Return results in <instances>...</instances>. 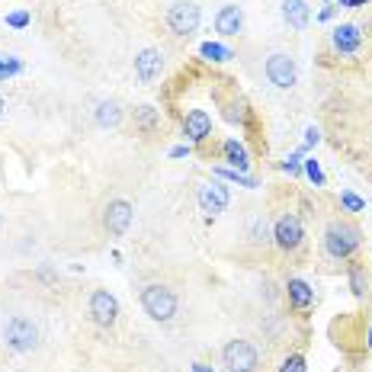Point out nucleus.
Listing matches in <instances>:
<instances>
[{
	"label": "nucleus",
	"instance_id": "33",
	"mask_svg": "<svg viewBox=\"0 0 372 372\" xmlns=\"http://www.w3.org/2000/svg\"><path fill=\"white\" fill-rule=\"evenodd\" d=\"M190 145H177V148H170V157H186V154H190Z\"/></svg>",
	"mask_w": 372,
	"mask_h": 372
},
{
	"label": "nucleus",
	"instance_id": "25",
	"mask_svg": "<svg viewBox=\"0 0 372 372\" xmlns=\"http://www.w3.org/2000/svg\"><path fill=\"white\" fill-rule=\"evenodd\" d=\"M23 71V61L17 55H0V81H7V77H17Z\"/></svg>",
	"mask_w": 372,
	"mask_h": 372
},
{
	"label": "nucleus",
	"instance_id": "14",
	"mask_svg": "<svg viewBox=\"0 0 372 372\" xmlns=\"http://www.w3.org/2000/svg\"><path fill=\"white\" fill-rule=\"evenodd\" d=\"M216 33L222 39H234V35L244 33V10L238 3H225L216 13Z\"/></svg>",
	"mask_w": 372,
	"mask_h": 372
},
{
	"label": "nucleus",
	"instance_id": "37",
	"mask_svg": "<svg viewBox=\"0 0 372 372\" xmlns=\"http://www.w3.org/2000/svg\"><path fill=\"white\" fill-rule=\"evenodd\" d=\"M366 343H369V347H372V324H369V337H366Z\"/></svg>",
	"mask_w": 372,
	"mask_h": 372
},
{
	"label": "nucleus",
	"instance_id": "28",
	"mask_svg": "<svg viewBox=\"0 0 372 372\" xmlns=\"http://www.w3.org/2000/svg\"><path fill=\"white\" fill-rule=\"evenodd\" d=\"M305 369H308V363H305V356L302 353H289L280 363V372H305Z\"/></svg>",
	"mask_w": 372,
	"mask_h": 372
},
{
	"label": "nucleus",
	"instance_id": "26",
	"mask_svg": "<svg viewBox=\"0 0 372 372\" xmlns=\"http://www.w3.org/2000/svg\"><path fill=\"white\" fill-rule=\"evenodd\" d=\"M225 119L228 122H248L250 119V113H248V103H241V99H234V103H228V109H225Z\"/></svg>",
	"mask_w": 372,
	"mask_h": 372
},
{
	"label": "nucleus",
	"instance_id": "22",
	"mask_svg": "<svg viewBox=\"0 0 372 372\" xmlns=\"http://www.w3.org/2000/svg\"><path fill=\"white\" fill-rule=\"evenodd\" d=\"M199 55H202L206 61H216V65L234 58V51L228 49V45H222V42H202V45H199Z\"/></svg>",
	"mask_w": 372,
	"mask_h": 372
},
{
	"label": "nucleus",
	"instance_id": "24",
	"mask_svg": "<svg viewBox=\"0 0 372 372\" xmlns=\"http://www.w3.org/2000/svg\"><path fill=\"white\" fill-rule=\"evenodd\" d=\"M302 174H305L308 180L314 183V186H324V183H327V177H324L321 164H318L314 157H302Z\"/></svg>",
	"mask_w": 372,
	"mask_h": 372
},
{
	"label": "nucleus",
	"instance_id": "3",
	"mask_svg": "<svg viewBox=\"0 0 372 372\" xmlns=\"http://www.w3.org/2000/svg\"><path fill=\"white\" fill-rule=\"evenodd\" d=\"M0 340H3V347L13 350V353H33V350L39 347V327L33 324V318L13 314V318L3 324Z\"/></svg>",
	"mask_w": 372,
	"mask_h": 372
},
{
	"label": "nucleus",
	"instance_id": "27",
	"mask_svg": "<svg viewBox=\"0 0 372 372\" xmlns=\"http://www.w3.org/2000/svg\"><path fill=\"white\" fill-rule=\"evenodd\" d=\"M318 141H321V129H318V125H308V129H305V138H302V145H298L296 151H298L302 157H305L308 151H312L314 145H318Z\"/></svg>",
	"mask_w": 372,
	"mask_h": 372
},
{
	"label": "nucleus",
	"instance_id": "12",
	"mask_svg": "<svg viewBox=\"0 0 372 372\" xmlns=\"http://www.w3.org/2000/svg\"><path fill=\"white\" fill-rule=\"evenodd\" d=\"M209 135H212V116H209L206 109H190L183 116V138L190 141V145H202Z\"/></svg>",
	"mask_w": 372,
	"mask_h": 372
},
{
	"label": "nucleus",
	"instance_id": "20",
	"mask_svg": "<svg viewBox=\"0 0 372 372\" xmlns=\"http://www.w3.org/2000/svg\"><path fill=\"white\" fill-rule=\"evenodd\" d=\"M248 238L254 248H270L273 244V225L266 222V216H257L248 228Z\"/></svg>",
	"mask_w": 372,
	"mask_h": 372
},
{
	"label": "nucleus",
	"instance_id": "15",
	"mask_svg": "<svg viewBox=\"0 0 372 372\" xmlns=\"http://www.w3.org/2000/svg\"><path fill=\"white\" fill-rule=\"evenodd\" d=\"M282 19H286L289 29L305 33L308 23H312V7H308V0H282Z\"/></svg>",
	"mask_w": 372,
	"mask_h": 372
},
{
	"label": "nucleus",
	"instance_id": "13",
	"mask_svg": "<svg viewBox=\"0 0 372 372\" xmlns=\"http://www.w3.org/2000/svg\"><path fill=\"white\" fill-rule=\"evenodd\" d=\"M331 45L340 55H356V51L363 49V29L356 23H340L331 33Z\"/></svg>",
	"mask_w": 372,
	"mask_h": 372
},
{
	"label": "nucleus",
	"instance_id": "7",
	"mask_svg": "<svg viewBox=\"0 0 372 372\" xmlns=\"http://www.w3.org/2000/svg\"><path fill=\"white\" fill-rule=\"evenodd\" d=\"M199 23H202V10H199L193 0H177L174 7L167 10V29L174 35H180V39L196 33Z\"/></svg>",
	"mask_w": 372,
	"mask_h": 372
},
{
	"label": "nucleus",
	"instance_id": "17",
	"mask_svg": "<svg viewBox=\"0 0 372 372\" xmlns=\"http://www.w3.org/2000/svg\"><path fill=\"white\" fill-rule=\"evenodd\" d=\"M222 154H225V161H228V167H234V170H241V174L250 167V151H248V145H244V141H238V138L225 141Z\"/></svg>",
	"mask_w": 372,
	"mask_h": 372
},
{
	"label": "nucleus",
	"instance_id": "21",
	"mask_svg": "<svg viewBox=\"0 0 372 372\" xmlns=\"http://www.w3.org/2000/svg\"><path fill=\"white\" fill-rule=\"evenodd\" d=\"M347 282H350V292H353L356 298H366V292H369V273H366L363 264L347 266Z\"/></svg>",
	"mask_w": 372,
	"mask_h": 372
},
{
	"label": "nucleus",
	"instance_id": "35",
	"mask_svg": "<svg viewBox=\"0 0 372 372\" xmlns=\"http://www.w3.org/2000/svg\"><path fill=\"white\" fill-rule=\"evenodd\" d=\"M193 372H212L206 363H193Z\"/></svg>",
	"mask_w": 372,
	"mask_h": 372
},
{
	"label": "nucleus",
	"instance_id": "6",
	"mask_svg": "<svg viewBox=\"0 0 372 372\" xmlns=\"http://www.w3.org/2000/svg\"><path fill=\"white\" fill-rule=\"evenodd\" d=\"M264 71H266V81L273 83L276 90H292L298 83V65L289 51H273V55L266 58Z\"/></svg>",
	"mask_w": 372,
	"mask_h": 372
},
{
	"label": "nucleus",
	"instance_id": "1",
	"mask_svg": "<svg viewBox=\"0 0 372 372\" xmlns=\"http://www.w3.org/2000/svg\"><path fill=\"white\" fill-rule=\"evenodd\" d=\"M321 244H324V254L331 260H350L359 250V244H363V232H359V225L347 222V218H334L324 228Z\"/></svg>",
	"mask_w": 372,
	"mask_h": 372
},
{
	"label": "nucleus",
	"instance_id": "5",
	"mask_svg": "<svg viewBox=\"0 0 372 372\" xmlns=\"http://www.w3.org/2000/svg\"><path fill=\"white\" fill-rule=\"evenodd\" d=\"M222 366L228 372H257L260 369V353L250 340H228L222 347Z\"/></svg>",
	"mask_w": 372,
	"mask_h": 372
},
{
	"label": "nucleus",
	"instance_id": "32",
	"mask_svg": "<svg viewBox=\"0 0 372 372\" xmlns=\"http://www.w3.org/2000/svg\"><path fill=\"white\" fill-rule=\"evenodd\" d=\"M372 0H337V7H347V10H356V7H366Z\"/></svg>",
	"mask_w": 372,
	"mask_h": 372
},
{
	"label": "nucleus",
	"instance_id": "8",
	"mask_svg": "<svg viewBox=\"0 0 372 372\" xmlns=\"http://www.w3.org/2000/svg\"><path fill=\"white\" fill-rule=\"evenodd\" d=\"M87 314H90V321L97 324V327L109 331V327H116V321H119V298L113 296L109 289H97L90 296Z\"/></svg>",
	"mask_w": 372,
	"mask_h": 372
},
{
	"label": "nucleus",
	"instance_id": "18",
	"mask_svg": "<svg viewBox=\"0 0 372 372\" xmlns=\"http://www.w3.org/2000/svg\"><path fill=\"white\" fill-rule=\"evenodd\" d=\"M93 119H97L99 129H116L122 122V106L116 99H99L97 109H93Z\"/></svg>",
	"mask_w": 372,
	"mask_h": 372
},
{
	"label": "nucleus",
	"instance_id": "36",
	"mask_svg": "<svg viewBox=\"0 0 372 372\" xmlns=\"http://www.w3.org/2000/svg\"><path fill=\"white\" fill-rule=\"evenodd\" d=\"M3 113H7V99L0 97V116H3Z\"/></svg>",
	"mask_w": 372,
	"mask_h": 372
},
{
	"label": "nucleus",
	"instance_id": "4",
	"mask_svg": "<svg viewBox=\"0 0 372 372\" xmlns=\"http://www.w3.org/2000/svg\"><path fill=\"white\" fill-rule=\"evenodd\" d=\"M273 244L282 254H296L305 244V228H302V218L296 212H282L273 218Z\"/></svg>",
	"mask_w": 372,
	"mask_h": 372
},
{
	"label": "nucleus",
	"instance_id": "23",
	"mask_svg": "<svg viewBox=\"0 0 372 372\" xmlns=\"http://www.w3.org/2000/svg\"><path fill=\"white\" fill-rule=\"evenodd\" d=\"M216 174L222 177V180H228V183H238V186H248V190H254V186H257V180H254V177L241 174V170H234V167H216Z\"/></svg>",
	"mask_w": 372,
	"mask_h": 372
},
{
	"label": "nucleus",
	"instance_id": "30",
	"mask_svg": "<svg viewBox=\"0 0 372 372\" xmlns=\"http://www.w3.org/2000/svg\"><path fill=\"white\" fill-rule=\"evenodd\" d=\"M29 23H33L29 10H17V13H7V26H13V29H26Z\"/></svg>",
	"mask_w": 372,
	"mask_h": 372
},
{
	"label": "nucleus",
	"instance_id": "19",
	"mask_svg": "<svg viewBox=\"0 0 372 372\" xmlns=\"http://www.w3.org/2000/svg\"><path fill=\"white\" fill-rule=\"evenodd\" d=\"M135 129L141 135H154L161 129V109L157 106H138L135 109Z\"/></svg>",
	"mask_w": 372,
	"mask_h": 372
},
{
	"label": "nucleus",
	"instance_id": "10",
	"mask_svg": "<svg viewBox=\"0 0 372 372\" xmlns=\"http://www.w3.org/2000/svg\"><path fill=\"white\" fill-rule=\"evenodd\" d=\"M196 202H199V209H202L209 218H216V216H222L225 209H228L232 193H228V186H225L222 180H209V183H202V186L196 190Z\"/></svg>",
	"mask_w": 372,
	"mask_h": 372
},
{
	"label": "nucleus",
	"instance_id": "34",
	"mask_svg": "<svg viewBox=\"0 0 372 372\" xmlns=\"http://www.w3.org/2000/svg\"><path fill=\"white\" fill-rule=\"evenodd\" d=\"M331 17H334V7H324L321 13H318V19H324V23H327V19H331Z\"/></svg>",
	"mask_w": 372,
	"mask_h": 372
},
{
	"label": "nucleus",
	"instance_id": "2",
	"mask_svg": "<svg viewBox=\"0 0 372 372\" xmlns=\"http://www.w3.org/2000/svg\"><path fill=\"white\" fill-rule=\"evenodd\" d=\"M141 308H145V314H148L151 321L170 324L177 318V312H180V298L164 282H148L141 289Z\"/></svg>",
	"mask_w": 372,
	"mask_h": 372
},
{
	"label": "nucleus",
	"instance_id": "11",
	"mask_svg": "<svg viewBox=\"0 0 372 372\" xmlns=\"http://www.w3.org/2000/svg\"><path fill=\"white\" fill-rule=\"evenodd\" d=\"M164 51L161 49H141L138 55H135V61H132V67H135V81L138 83H154V81H161V74H164Z\"/></svg>",
	"mask_w": 372,
	"mask_h": 372
},
{
	"label": "nucleus",
	"instance_id": "29",
	"mask_svg": "<svg viewBox=\"0 0 372 372\" xmlns=\"http://www.w3.org/2000/svg\"><path fill=\"white\" fill-rule=\"evenodd\" d=\"M340 202H343V209H347V212H363V209H366V199H359L356 193H350V190L340 193Z\"/></svg>",
	"mask_w": 372,
	"mask_h": 372
},
{
	"label": "nucleus",
	"instance_id": "16",
	"mask_svg": "<svg viewBox=\"0 0 372 372\" xmlns=\"http://www.w3.org/2000/svg\"><path fill=\"white\" fill-rule=\"evenodd\" d=\"M286 298H289V305L296 308V312H308V308L314 305V289L302 276H292V280L286 282Z\"/></svg>",
	"mask_w": 372,
	"mask_h": 372
},
{
	"label": "nucleus",
	"instance_id": "31",
	"mask_svg": "<svg viewBox=\"0 0 372 372\" xmlns=\"http://www.w3.org/2000/svg\"><path fill=\"white\" fill-rule=\"evenodd\" d=\"M282 170H286V174L289 177H302V154H289L286 157V161H282Z\"/></svg>",
	"mask_w": 372,
	"mask_h": 372
},
{
	"label": "nucleus",
	"instance_id": "9",
	"mask_svg": "<svg viewBox=\"0 0 372 372\" xmlns=\"http://www.w3.org/2000/svg\"><path fill=\"white\" fill-rule=\"evenodd\" d=\"M135 209L129 199H109L103 206V228H106L109 238H122L129 228H132Z\"/></svg>",
	"mask_w": 372,
	"mask_h": 372
}]
</instances>
